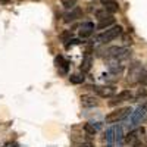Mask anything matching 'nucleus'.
<instances>
[{"label":"nucleus","mask_w":147,"mask_h":147,"mask_svg":"<svg viewBox=\"0 0 147 147\" xmlns=\"http://www.w3.org/2000/svg\"><path fill=\"white\" fill-rule=\"evenodd\" d=\"M121 32H122V27L113 25L112 28H109V30H106L105 32H102V34L97 35V41H99V43H109V41L118 38V37L121 35Z\"/></svg>","instance_id":"f257e3e1"},{"label":"nucleus","mask_w":147,"mask_h":147,"mask_svg":"<svg viewBox=\"0 0 147 147\" xmlns=\"http://www.w3.org/2000/svg\"><path fill=\"white\" fill-rule=\"evenodd\" d=\"M131 112H132L131 107H122V109L115 110V112L107 113V115H106V118H105V121L107 122V124H115V122L122 121V119H125L127 116H129V115H131Z\"/></svg>","instance_id":"f03ea898"},{"label":"nucleus","mask_w":147,"mask_h":147,"mask_svg":"<svg viewBox=\"0 0 147 147\" xmlns=\"http://www.w3.org/2000/svg\"><path fill=\"white\" fill-rule=\"evenodd\" d=\"M141 72H143V65L140 62H134L131 66H129V71H128V82L129 84H137L140 82V78H141Z\"/></svg>","instance_id":"7ed1b4c3"},{"label":"nucleus","mask_w":147,"mask_h":147,"mask_svg":"<svg viewBox=\"0 0 147 147\" xmlns=\"http://www.w3.org/2000/svg\"><path fill=\"white\" fill-rule=\"evenodd\" d=\"M129 55H131V52L127 47H110L107 50V57L113 59V60L127 59V57H129Z\"/></svg>","instance_id":"20e7f679"},{"label":"nucleus","mask_w":147,"mask_h":147,"mask_svg":"<svg viewBox=\"0 0 147 147\" xmlns=\"http://www.w3.org/2000/svg\"><path fill=\"white\" fill-rule=\"evenodd\" d=\"M147 118V107L146 106H140L137 107L136 112H132V118H131V125L136 127L138 124H141V122Z\"/></svg>","instance_id":"39448f33"},{"label":"nucleus","mask_w":147,"mask_h":147,"mask_svg":"<svg viewBox=\"0 0 147 147\" xmlns=\"http://www.w3.org/2000/svg\"><path fill=\"white\" fill-rule=\"evenodd\" d=\"M122 137V128L121 127H113L110 128L107 132H106V140L109 143H115V141H119Z\"/></svg>","instance_id":"423d86ee"},{"label":"nucleus","mask_w":147,"mask_h":147,"mask_svg":"<svg viewBox=\"0 0 147 147\" xmlns=\"http://www.w3.org/2000/svg\"><path fill=\"white\" fill-rule=\"evenodd\" d=\"M82 16V10L80 9V7H72L69 12H66V13L63 15V21L66 22V24H69V22H74V21H77L78 18H81Z\"/></svg>","instance_id":"0eeeda50"},{"label":"nucleus","mask_w":147,"mask_h":147,"mask_svg":"<svg viewBox=\"0 0 147 147\" xmlns=\"http://www.w3.org/2000/svg\"><path fill=\"white\" fill-rule=\"evenodd\" d=\"M93 90L100 97H112L115 94V88L110 85H96V87H93Z\"/></svg>","instance_id":"6e6552de"},{"label":"nucleus","mask_w":147,"mask_h":147,"mask_svg":"<svg viewBox=\"0 0 147 147\" xmlns=\"http://www.w3.org/2000/svg\"><path fill=\"white\" fill-rule=\"evenodd\" d=\"M81 105L84 107H94V106H99V100H97V97H94L91 94H82L81 96Z\"/></svg>","instance_id":"1a4fd4ad"},{"label":"nucleus","mask_w":147,"mask_h":147,"mask_svg":"<svg viewBox=\"0 0 147 147\" xmlns=\"http://www.w3.org/2000/svg\"><path fill=\"white\" fill-rule=\"evenodd\" d=\"M55 63L59 69V74L60 75H66V72H68V62L63 59V56H57L55 59Z\"/></svg>","instance_id":"9d476101"},{"label":"nucleus","mask_w":147,"mask_h":147,"mask_svg":"<svg viewBox=\"0 0 147 147\" xmlns=\"http://www.w3.org/2000/svg\"><path fill=\"white\" fill-rule=\"evenodd\" d=\"M93 30H94V25H93L91 22H85V24H82L81 28H80V37H81V38H87V37L91 35Z\"/></svg>","instance_id":"9b49d317"},{"label":"nucleus","mask_w":147,"mask_h":147,"mask_svg":"<svg viewBox=\"0 0 147 147\" xmlns=\"http://www.w3.org/2000/svg\"><path fill=\"white\" fill-rule=\"evenodd\" d=\"M132 99V93L129 91V90H122L118 96H116V99L113 100V102H110V105H116V103H119V102H127V100H131Z\"/></svg>","instance_id":"f8f14e48"},{"label":"nucleus","mask_w":147,"mask_h":147,"mask_svg":"<svg viewBox=\"0 0 147 147\" xmlns=\"http://www.w3.org/2000/svg\"><path fill=\"white\" fill-rule=\"evenodd\" d=\"M91 63H93V56L90 53H85L82 57V63H81V71L82 72H88L91 69Z\"/></svg>","instance_id":"ddd939ff"},{"label":"nucleus","mask_w":147,"mask_h":147,"mask_svg":"<svg viewBox=\"0 0 147 147\" xmlns=\"http://www.w3.org/2000/svg\"><path fill=\"white\" fill-rule=\"evenodd\" d=\"M113 24H115V18L110 15V16H107L105 19H100L99 24H97V28H99V30H105V28H107L110 25H113Z\"/></svg>","instance_id":"4468645a"},{"label":"nucleus","mask_w":147,"mask_h":147,"mask_svg":"<svg viewBox=\"0 0 147 147\" xmlns=\"http://www.w3.org/2000/svg\"><path fill=\"white\" fill-rule=\"evenodd\" d=\"M118 9H119V6H118V3L116 2H107L106 5H105V10L107 12V13H110V15H113V13H116L118 12Z\"/></svg>","instance_id":"2eb2a0df"},{"label":"nucleus","mask_w":147,"mask_h":147,"mask_svg":"<svg viewBox=\"0 0 147 147\" xmlns=\"http://www.w3.org/2000/svg\"><path fill=\"white\" fill-rule=\"evenodd\" d=\"M116 62H118V60H113V62H110L109 69H110V72H112V74H115V75H119V74L122 72V69H124V66L119 65V63H116Z\"/></svg>","instance_id":"dca6fc26"},{"label":"nucleus","mask_w":147,"mask_h":147,"mask_svg":"<svg viewBox=\"0 0 147 147\" xmlns=\"http://www.w3.org/2000/svg\"><path fill=\"white\" fill-rule=\"evenodd\" d=\"M138 132H140V129H138V131H131L128 136L125 137V143H128V144H136V143H137V138H138Z\"/></svg>","instance_id":"f3484780"},{"label":"nucleus","mask_w":147,"mask_h":147,"mask_svg":"<svg viewBox=\"0 0 147 147\" xmlns=\"http://www.w3.org/2000/svg\"><path fill=\"white\" fill-rule=\"evenodd\" d=\"M84 80H85V77L84 75H80V74H75V75H71L69 77V81L72 84H82Z\"/></svg>","instance_id":"a211bd4d"},{"label":"nucleus","mask_w":147,"mask_h":147,"mask_svg":"<svg viewBox=\"0 0 147 147\" xmlns=\"http://www.w3.org/2000/svg\"><path fill=\"white\" fill-rule=\"evenodd\" d=\"M60 2H62V6L65 9H72V7H75L78 0H60Z\"/></svg>","instance_id":"6ab92c4d"},{"label":"nucleus","mask_w":147,"mask_h":147,"mask_svg":"<svg viewBox=\"0 0 147 147\" xmlns=\"http://www.w3.org/2000/svg\"><path fill=\"white\" fill-rule=\"evenodd\" d=\"M84 129H85V132H87V134H90V136H94V134H96V128L91 124H85L84 125Z\"/></svg>","instance_id":"aec40b11"},{"label":"nucleus","mask_w":147,"mask_h":147,"mask_svg":"<svg viewBox=\"0 0 147 147\" xmlns=\"http://www.w3.org/2000/svg\"><path fill=\"white\" fill-rule=\"evenodd\" d=\"M140 82L143 85H147V66L143 68V72H141V78H140Z\"/></svg>","instance_id":"412c9836"},{"label":"nucleus","mask_w":147,"mask_h":147,"mask_svg":"<svg viewBox=\"0 0 147 147\" xmlns=\"http://www.w3.org/2000/svg\"><path fill=\"white\" fill-rule=\"evenodd\" d=\"M96 16L99 18V21H100V19H105V18L110 16V13H107L106 10H97V12H96Z\"/></svg>","instance_id":"4be33fe9"},{"label":"nucleus","mask_w":147,"mask_h":147,"mask_svg":"<svg viewBox=\"0 0 147 147\" xmlns=\"http://www.w3.org/2000/svg\"><path fill=\"white\" fill-rule=\"evenodd\" d=\"M141 97H146V90L144 88L138 90V93H137V99H141Z\"/></svg>","instance_id":"5701e85b"},{"label":"nucleus","mask_w":147,"mask_h":147,"mask_svg":"<svg viewBox=\"0 0 147 147\" xmlns=\"http://www.w3.org/2000/svg\"><path fill=\"white\" fill-rule=\"evenodd\" d=\"M3 147H18V143H15V141H9V143H6Z\"/></svg>","instance_id":"b1692460"},{"label":"nucleus","mask_w":147,"mask_h":147,"mask_svg":"<svg viewBox=\"0 0 147 147\" xmlns=\"http://www.w3.org/2000/svg\"><path fill=\"white\" fill-rule=\"evenodd\" d=\"M81 147H93V144H90V143H85V144H82Z\"/></svg>","instance_id":"393cba45"},{"label":"nucleus","mask_w":147,"mask_h":147,"mask_svg":"<svg viewBox=\"0 0 147 147\" xmlns=\"http://www.w3.org/2000/svg\"><path fill=\"white\" fill-rule=\"evenodd\" d=\"M134 146H136V147H144V146H143V144H141L140 141H137V143H136V144H134Z\"/></svg>","instance_id":"a878e982"},{"label":"nucleus","mask_w":147,"mask_h":147,"mask_svg":"<svg viewBox=\"0 0 147 147\" xmlns=\"http://www.w3.org/2000/svg\"><path fill=\"white\" fill-rule=\"evenodd\" d=\"M100 2H102V3H103V5H106V3H107V2H110V0H100Z\"/></svg>","instance_id":"bb28decb"},{"label":"nucleus","mask_w":147,"mask_h":147,"mask_svg":"<svg viewBox=\"0 0 147 147\" xmlns=\"http://www.w3.org/2000/svg\"><path fill=\"white\" fill-rule=\"evenodd\" d=\"M0 3H9V0H0Z\"/></svg>","instance_id":"cd10ccee"}]
</instances>
